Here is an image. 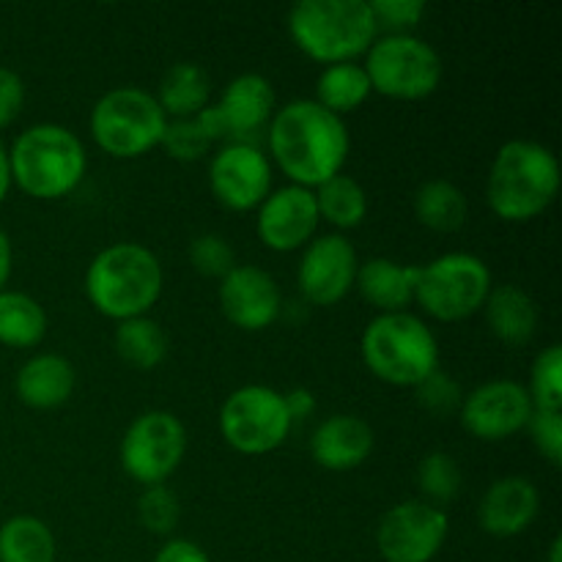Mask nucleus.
Listing matches in <instances>:
<instances>
[{
    "label": "nucleus",
    "instance_id": "obj_1",
    "mask_svg": "<svg viewBox=\"0 0 562 562\" xmlns=\"http://www.w3.org/2000/svg\"><path fill=\"white\" fill-rule=\"evenodd\" d=\"M269 148L280 170L307 190L340 173L349 154V132L340 115L313 99H296L274 115Z\"/></svg>",
    "mask_w": 562,
    "mask_h": 562
},
{
    "label": "nucleus",
    "instance_id": "obj_2",
    "mask_svg": "<svg viewBox=\"0 0 562 562\" xmlns=\"http://www.w3.org/2000/svg\"><path fill=\"white\" fill-rule=\"evenodd\" d=\"M560 190V165L547 146L510 140L499 148L488 173V206L508 223H527L552 206Z\"/></svg>",
    "mask_w": 562,
    "mask_h": 562
},
{
    "label": "nucleus",
    "instance_id": "obj_3",
    "mask_svg": "<svg viewBox=\"0 0 562 562\" xmlns=\"http://www.w3.org/2000/svg\"><path fill=\"white\" fill-rule=\"evenodd\" d=\"M86 291L102 316L119 322L137 318L159 300L162 267L143 245L121 241L93 258L86 274Z\"/></svg>",
    "mask_w": 562,
    "mask_h": 562
},
{
    "label": "nucleus",
    "instance_id": "obj_4",
    "mask_svg": "<svg viewBox=\"0 0 562 562\" xmlns=\"http://www.w3.org/2000/svg\"><path fill=\"white\" fill-rule=\"evenodd\" d=\"M289 31L302 53L333 66L371 49L379 25L366 0H302L291 9Z\"/></svg>",
    "mask_w": 562,
    "mask_h": 562
},
{
    "label": "nucleus",
    "instance_id": "obj_5",
    "mask_svg": "<svg viewBox=\"0 0 562 562\" xmlns=\"http://www.w3.org/2000/svg\"><path fill=\"white\" fill-rule=\"evenodd\" d=\"M11 179L33 198H60L80 184L86 148L75 132L58 124H38L16 137L9 154Z\"/></svg>",
    "mask_w": 562,
    "mask_h": 562
},
{
    "label": "nucleus",
    "instance_id": "obj_6",
    "mask_svg": "<svg viewBox=\"0 0 562 562\" xmlns=\"http://www.w3.org/2000/svg\"><path fill=\"white\" fill-rule=\"evenodd\" d=\"M362 360L382 382L417 387L437 371V340L431 329L409 313H382L362 335Z\"/></svg>",
    "mask_w": 562,
    "mask_h": 562
},
{
    "label": "nucleus",
    "instance_id": "obj_7",
    "mask_svg": "<svg viewBox=\"0 0 562 562\" xmlns=\"http://www.w3.org/2000/svg\"><path fill=\"white\" fill-rule=\"evenodd\" d=\"M168 115L140 88H113L91 113V135L110 157H140L162 143Z\"/></svg>",
    "mask_w": 562,
    "mask_h": 562
},
{
    "label": "nucleus",
    "instance_id": "obj_8",
    "mask_svg": "<svg viewBox=\"0 0 562 562\" xmlns=\"http://www.w3.org/2000/svg\"><path fill=\"white\" fill-rule=\"evenodd\" d=\"M492 291L486 263L470 252H448L417 267L415 300L439 322H459L483 307Z\"/></svg>",
    "mask_w": 562,
    "mask_h": 562
},
{
    "label": "nucleus",
    "instance_id": "obj_9",
    "mask_svg": "<svg viewBox=\"0 0 562 562\" xmlns=\"http://www.w3.org/2000/svg\"><path fill=\"white\" fill-rule=\"evenodd\" d=\"M366 75L371 91L393 99H426L442 80V60L437 49L409 33H393L368 49Z\"/></svg>",
    "mask_w": 562,
    "mask_h": 562
},
{
    "label": "nucleus",
    "instance_id": "obj_10",
    "mask_svg": "<svg viewBox=\"0 0 562 562\" xmlns=\"http://www.w3.org/2000/svg\"><path fill=\"white\" fill-rule=\"evenodd\" d=\"M291 417L278 390L247 384L236 390L220 412V431L225 442L247 456H261L280 448L291 431Z\"/></svg>",
    "mask_w": 562,
    "mask_h": 562
},
{
    "label": "nucleus",
    "instance_id": "obj_11",
    "mask_svg": "<svg viewBox=\"0 0 562 562\" xmlns=\"http://www.w3.org/2000/svg\"><path fill=\"white\" fill-rule=\"evenodd\" d=\"M187 431L170 412H146L137 417L121 442V464L143 486H159L181 464Z\"/></svg>",
    "mask_w": 562,
    "mask_h": 562
},
{
    "label": "nucleus",
    "instance_id": "obj_12",
    "mask_svg": "<svg viewBox=\"0 0 562 562\" xmlns=\"http://www.w3.org/2000/svg\"><path fill=\"white\" fill-rule=\"evenodd\" d=\"M448 516L431 503H401L382 519L376 547L387 562H431L448 538Z\"/></svg>",
    "mask_w": 562,
    "mask_h": 562
},
{
    "label": "nucleus",
    "instance_id": "obj_13",
    "mask_svg": "<svg viewBox=\"0 0 562 562\" xmlns=\"http://www.w3.org/2000/svg\"><path fill=\"white\" fill-rule=\"evenodd\" d=\"M532 406L530 393L519 382H486L470 393L461 404V423L472 437L483 442H497V439L514 437L516 431L530 423Z\"/></svg>",
    "mask_w": 562,
    "mask_h": 562
},
{
    "label": "nucleus",
    "instance_id": "obj_14",
    "mask_svg": "<svg viewBox=\"0 0 562 562\" xmlns=\"http://www.w3.org/2000/svg\"><path fill=\"white\" fill-rule=\"evenodd\" d=\"M209 184L220 203L234 212H247L267 201L272 168L258 148L236 143L223 148L209 168Z\"/></svg>",
    "mask_w": 562,
    "mask_h": 562
},
{
    "label": "nucleus",
    "instance_id": "obj_15",
    "mask_svg": "<svg viewBox=\"0 0 562 562\" xmlns=\"http://www.w3.org/2000/svg\"><path fill=\"white\" fill-rule=\"evenodd\" d=\"M357 278V252L344 236L311 241L300 263V289L313 305H338Z\"/></svg>",
    "mask_w": 562,
    "mask_h": 562
},
{
    "label": "nucleus",
    "instance_id": "obj_16",
    "mask_svg": "<svg viewBox=\"0 0 562 562\" xmlns=\"http://www.w3.org/2000/svg\"><path fill=\"white\" fill-rule=\"evenodd\" d=\"M318 225L316 195L305 187H283L267 195L258 212V236L269 250L291 252L307 245Z\"/></svg>",
    "mask_w": 562,
    "mask_h": 562
},
{
    "label": "nucleus",
    "instance_id": "obj_17",
    "mask_svg": "<svg viewBox=\"0 0 562 562\" xmlns=\"http://www.w3.org/2000/svg\"><path fill=\"white\" fill-rule=\"evenodd\" d=\"M220 307L239 329H267L280 313L278 283L258 267H234L220 285Z\"/></svg>",
    "mask_w": 562,
    "mask_h": 562
},
{
    "label": "nucleus",
    "instance_id": "obj_18",
    "mask_svg": "<svg viewBox=\"0 0 562 562\" xmlns=\"http://www.w3.org/2000/svg\"><path fill=\"white\" fill-rule=\"evenodd\" d=\"M538 508H541V497L527 477H503L483 494L477 521L488 536L510 538L525 532L536 521Z\"/></svg>",
    "mask_w": 562,
    "mask_h": 562
},
{
    "label": "nucleus",
    "instance_id": "obj_19",
    "mask_svg": "<svg viewBox=\"0 0 562 562\" xmlns=\"http://www.w3.org/2000/svg\"><path fill=\"white\" fill-rule=\"evenodd\" d=\"M313 459L324 470L346 472L360 467L373 450V431L355 415H333L316 428L311 439Z\"/></svg>",
    "mask_w": 562,
    "mask_h": 562
},
{
    "label": "nucleus",
    "instance_id": "obj_20",
    "mask_svg": "<svg viewBox=\"0 0 562 562\" xmlns=\"http://www.w3.org/2000/svg\"><path fill=\"white\" fill-rule=\"evenodd\" d=\"M228 135H252L274 110V88L261 75H241L228 82L220 104H214Z\"/></svg>",
    "mask_w": 562,
    "mask_h": 562
},
{
    "label": "nucleus",
    "instance_id": "obj_21",
    "mask_svg": "<svg viewBox=\"0 0 562 562\" xmlns=\"http://www.w3.org/2000/svg\"><path fill=\"white\" fill-rule=\"evenodd\" d=\"M75 390V368L58 355H38L16 373V395L31 409H55Z\"/></svg>",
    "mask_w": 562,
    "mask_h": 562
},
{
    "label": "nucleus",
    "instance_id": "obj_22",
    "mask_svg": "<svg viewBox=\"0 0 562 562\" xmlns=\"http://www.w3.org/2000/svg\"><path fill=\"white\" fill-rule=\"evenodd\" d=\"M417 267H398L387 258H371L366 267H357L355 285L360 294L382 313H404L415 300Z\"/></svg>",
    "mask_w": 562,
    "mask_h": 562
},
{
    "label": "nucleus",
    "instance_id": "obj_23",
    "mask_svg": "<svg viewBox=\"0 0 562 562\" xmlns=\"http://www.w3.org/2000/svg\"><path fill=\"white\" fill-rule=\"evenodd\" d=\"M486 318L492 333L510 346H521L536 335L538 307L519 285H499L486 296Z\"/></svg>",
    "mask_w": 562,
    "mask_h": 562
},
{
    "label": "nucleus",
    "instance_id": "obj_24",
    "mask_svg": "<svg viewBox=\"0 0 562 562\" xmlns=\"http://www.w3.org/2000/svg\"><path fill=\"white\" fill-rule=\"evenodd\" d=\"M209 93L212 82L209 75L198 64H176L170 66L168 75L159 86V108L165 115L176 119H195L201 110L209 108Z\"/></svg>",
    "mask_w": 562,
    "mask_h": 562
},
{
    "label": "nucleus",
    "instance_id": "obj_25",
    "mask_svg": "<svg viewBox=\"0 0 562 562\" xmlns=\"http://www.w3.org/2000/svg\"><path fill=\"white\" fill-rule=\"evenodd\" d=\"M47 316L33 296L20 291H0V344L31 349L44 338Z\"/></svg>",
    "mask_w": 562,
    "mask_h": 562
},
{
    "label": "nucleus",
    "instance_id": "obj_26",
    "mask_svg": "<svg viewBox=\"0 0 562 562\" xmlns=\"http://www.w3.org/2000/svg\"><path fill=\"white\" fill-rule=\"evenodd\" d=\"M0 562H55V538L36 516H14L0 527Z\"/></svg>",
    "mask_w": 562,
    "mask_h": 562
},
{
    "label": "nucleus",
    "instance_id": "obj_27",
    "mask_svg": "<svg viewBox=\"0 0 562 562\" xmlns=\"http://www.w3.org/2000/svg\"><path fill=\"white\" fill-rule=\"evenodd\" d=\"M415 214L426 228L450 234V231H459L464 225L467 198L450 181H426L415 195Z\"/></svg>",
    "mask_w": 562,
    "mask_h": 562
},
{
    "label": "nucleus",
    "instance_id": "obj_28",
    "mask_svg": "<svg viewBox=\"0 0 562 562\" xmlns=\"http://www.w3.org/2000/svg\"><path fill=\"white\" fill-rule=\"evenodd\" d=\"M318 104L329 113H351L371 97V80L357 64H333L322 71L316 82Z\"/></svg>",
    "mask_w": 562,
    "mask_h": 562
},
{
    "label": "nucleus",
    "instance_id": "obj_29",
    "mask_svg": "<svg viewBox=\"0 0 562 562\" xmlns=\"http://www.w3.org/2000/svg\"><path fill=\"white\" fill-rule=\"evenodd\" d=\"M115 351L121 355V360H126L130 366L143 368V371H151L168 355V338H165L162 327L157 322L146 316L126 318L121 322V327L115 329Z\"/></svg>",
    "mask_w": 562,
    "mask_h": 562
},
{
    "label": "nucleus",
    "instance_id": "obj_30",
    "mask_svg": "<svg viewBox=\"0 0 562 562\" xmlns=\"http://www.w3.org/2000/svg\"><path fill=\"white\" fill-rule=\"evenodd\" d=\"M316 206L318 217H324L327 223L338 225V228H357L366 220L368 195L360 181L338 173L318 187Z\"/></svg>",
    "mask_w": 562,
    "mask_h": 562
},
{
    "label": "nucleus",
    "instance_id": "obj_31",
    "mask_svg": "<svg viewBox=\"0 0 562 562\" xmlns=\"http://www.w3.org/2000/svg\"><path fill=\"white\" fill-rule=\"evenodd\" d=\"M536 409L560 412L562 406V349L549 346L532 366V387L527 390Z\"/></svg>",
    "mask_w": 562,
    "mask_h": 562
},
{
    "label": "nucleus",
    "instance_id": "obj_32",
    "mask_svg": "<svg viewBox=\"0 0 562 562\" xmlns=\"http://www.w3.org/2000/svg\"><path fill=\"white\" fill-rule=\"evenodd\" d=\"M423 494L434 503H450L461 492V470L453 456L431 453L420 461L417 470Z\"/></svg>",
    "mask_w": 562,
    "mask_h": 562
},
{
    "label": "nucleus",
    "instance_id": "obj_33",
    "mask_svg": "<svg viewBox=\"0 0 562 562\" xmlns=\"http://www.w3.org/2000/svg\"><path fill=\"white\" fill-rule=\"evenodd\" d=\"M212 143V135L203 126L201 115H195V119H176L162 132V146L176 159H198L201 154H206Z\"/></svg>",
    "mask_w": 562,
    "mask_h": 562
},
{
    "label": "nucleus",
    "instance_id": "obj_34",
    "mask_svg": "<svg viewBox=\"0 0 562 562\" xmlns=\"http://www.w3.org/2000/svg\"><path fill=\"white\" fill-rule=\"evenodd\" d=\"M137 514H140L146 530L162 536V532L173 530L176 521H179V499L162 483L159 486H146L140 503H137Z\"/></svg>",
    "mask_w": 562,
    "mask_h": 562
},
{
    "label": "nucleus",
    "instance_id": "obj_35",
    "mask_svg": "<svg viewBox=\"0 0 562 562\" xmlns=\"http://www.w3.org/2000/svg\"><path fill=\"white\" fill-rule=\"evenodd\" d=\"M190 261L206 278H225L231 269L236 267L234 250L228 241L217 234H203L198 236L190 245Z\"/></svg>",
    "mask_w": 562,
    "mask_h": 562
},
{
    "label": "nucleus",
    "instance_id": "obj_36",
    "mask_svg": "<svg viewBox=\"0 0 562 562\" xmlns=\"http://www.w3.org/2000/svg\"><path fill=\"white\" fill-rule=\"evenodd\" d=\"M417 398H420V404L426 406L428 412H434V415H448V412H453L456 406H459L461 390L459 384L450 382L445 373L434 371L431 376H426L417 384Z\"/></svg>",
    "mask_w": 562,
    "mask_h": 562
},
{
    "label": "nucleus",
    "instance_id": "obj_37",
    "mask_svg": "<svg viewBox=\"0 0 562 562\" xmlns=\"http://www.w3.org/2000/svg\"><path fill=\"white\" fill-rule=\"evenodd\" d=\"M530 434L536 439V448L547 456L552 464L562 461V417L560 412L536 409L530 417Z\"/></svg>",
    "mask_w": 562,
    "mask_h": 562
},
{
    "label": "nucleus",
    "instance_id": "obj_38",
    "mask_svg": "<svg viewBox=\"0 0 562 562\" xmlns=\"http://www.w3.org/2000/svg\"><path fill=\"white\" fill-rule=\"evenodd\" d=\"M371 11L376 16V25L404 31V27L420 22V16L426 14V3H420V0H376V3H371Z\"/></svg>",
    "mask_w": 562,
    "mask_h": 562
},
{
    "label": "nucleus",
    "instance_id": "obj_39",
    "mask_svg": "<svg viewBox=\"0 0 562 562\" xmlns=\"http://www.w3.org/2000/svg\"><path fill=\"white\" fill-rule=\"evenodd\" d=\"M22 99H25V86L20 75L0 66V126H9L16 119Z\"/></svg>",
    "mask_w": 562,
    "mask_h": 562
},
{
    "label": "nucleus",
    "instance_id": "obj_40",
    "mask_svg": "<svg viewBox=\"0 0 562 562\" xmlns=\"http://www.w3.org/2000/svg\"><path fill=\"white\" fill-rule=\"evenodd\" d=\"M154 562H212L201 547L190 541H168Z\"/></svg>",
    "mask_w": 562,
    "mask_h": 562
},
{
    "label": "nucleus",
    "instance_id": "obj_41",
    "mask_svg": "<svg viewBox=\"0 0 562 562\" xmlns=\"http://www.w3.org/2000/svg\"><path fill=\"white\" fill-rule=\"evenodd\" d=\"M283 401H285V409H289L291 420H296V417H307L313 409H316V398H313L307 390H294V393L283 395Z\"/></svg>",
    "mask_w": 562,
    "mask_h": 562
},
{
    "label": "nucleus",
    "instance_id": "obj_42",
    "mask_svg": "<svg viewBox=\"0 0 562 562\" xmlns=\"http://www.w3.org/2000/svg\"><path fill=\"white\" fill-rule=\"evenodd\" d=\"M9 274H11V245L9 239H5L3 231H0V289L5 285Z\"/></svg>",
    "mask_w": 562,
    "mask_h": 562
},
{
    "label": "nucleus",
    "instance_id": "obj_43",
    "mask_svg": "<svg viewBox=\"0 0 562 562\" xmlns=\"http://www.w3.org/2000/svg\"><path fill=\"white\" fill-rule=\"evenodd\" d=\"M9 184H11L9 154H5L3 143H0V201H3V198H5V192H9Z\"/></svg>",
    "mask_w": 562,
    "mask_h": 562
},
{
    "label": "nucleus",
    "instance_id": "obj_44",
    "mask_svg": "<svg viewBox=\"0 0 562 562\" xmlns=\"http://www.w3.org/2000/svg\"><path fill=\"white\" fill-rule=\"evenodd\" d=\"M560 552H562V541H560V538H554L552 552H549V562H560Z\"/></svg>",
    "mask_w": 562,
    "mask_h": 562
}]
</instances>
